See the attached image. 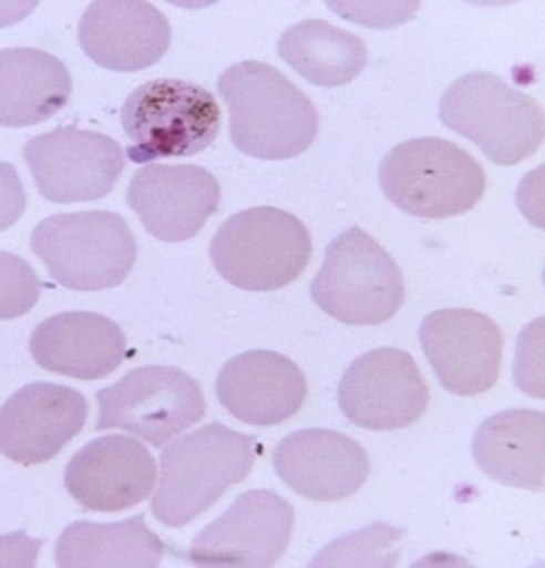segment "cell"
I'll use <instances>...</instances> for the list:
<instances>
[{
	"instance_id": "obj_1",
	"label": "cell",
	"mask_w": 545,
	"mask_h": 568,
	"mask_svg": "<svg viewBox=\"0 0 545 568\" xmlns=\"http://www.w3.org/2000/svg\"><path fill=\"white\" fill-rule=\"evenodd\" d=\"M218 93L230 112V139L244 155L291 160L318 134V112L305 91L264 62H241L220 73Z\"/></svg>"
},
{
	"instance_id": "obj_2",
	"label": "cell",
	"mask_w": 545,
	"mask_h": 568,
	"mask_svg": "<svg viewBox=\"0 0 545 568\" xmlns=\"http://www.w3.org/2000/svg\"><path fill=\"white\" fill-rule=\"evenodd\" d=\"M257 439L209 423L173 442L160 457L153 514L168 528H182L205 514L227 489L244 483L257 457Z\"/></svg>"
},
{
	"instance_id": "obj_3",
	"label": "cell",
	"mask_w": 545,
	"mask_h": 568,
	"mask_svg": "<svg viewBox=\"0 0 545 568\" xmlns=\"http://www.w3.org/2000/svg\"><path fill=\"white\" fill-rule=\"evenodd\" d=\"M439 116L500 166L532 158L545 132L541 103L486 71L454 80L443 93Z\"/></svg>"
},
{
	"instance_id": "obj_4",
	"label": "cell",
	"mask_w": 545,
	"mask_h": 568,
	"mask_svg": "<svg viewBox=\"0 0 545 568\" xmlns=\"http://www.w3.org/2000/svg\"><path fill=\"white\" fill-rule=\"evenodd\" d=\"M384 196L419 219H450L471 212L486 192L482 164L441 136L409 139L380 164Z\"/></svg>"
},
{
	"instance_id": "obj_5",
	"label": "cell",
	"mask_w": 545,
	"mask_h": 568,
	"mask_svg": "<svg viewBox=\"0 0 545 568\" xmlns=\"http://www.w3.org/2000/svg\"><path fill=\"white\" fill-rule=\"evenodd\" d=\"M209 257L223 280L246 292H276L302 275L311 260L305 223L278 207H253L227 219Z\"/></svg>"
},
{
	"instance_id": "obj_6",
	"label": "cell",
	"mask_w": 545,
	"mask_h": 568,
	"mask_svg": "<svg viewBox=\"0 0 545 568\" xmlns=\"http://www.w3.org/2000/svg\"><path fill=\"white\" fill-rule=\"evenodd\" d=\"M30 246L51 277L73 292L119 287L136 262L127 221L103 210L49 216L34 227Z\"/></svg>"
},
{
	"instance_id": "obj_7",
	"label": "cell",
	"mask_w": 545,
	"mask_h": 568,
	"mask_svg": "<svg viewBox=\"0 0 545 568\" xmlns=\"http://www.w3.org/2000/svg\"><path fill=\"white\" fill-rule=\"evenodd\" d=\"M121 125L130 139L127 158L136 164L194 158L216 141L220 110L205 87L162 78L130 93L121 108Z\"/></svg>"
},
{
	"instance_id": "obj_8",
	"label": "cell",
	"mask_w": 545,
	"mask_h": 568,
	"mask_svg": "<svg viewBox=\"0 0 545 568\" xmlns=\"http://www.w3.org/2000/svg\"><path fill=\"white\" fill-rule=\"evenodd\" d=\"M311 298L346 325H380L404 303V277L395 260L361 227L341 232L328 246Z\"/></svg>"
},
{
	"instance_id": "obj_9",
	"label": "cell",
	"mask_w": 545,
	"mask_h": 568,
	"mask_svg": "<svg viewBox=\"0 0 545 568\" xmlns=\"http://www.w3.org/2000/svg\"><path fill=\"white\" fill-rule=\"evenodd\" d=\"M96 430H125L164 448L189 430L205 412V394L192 375L175 366H142L96 394Z\"/></svg>"
},
{
	"instance_id": "obj_10",
	"label": "cell",
	"mask_w": 545,
	"mask_h": 568,
	"mask_svg": "<svg viewBox=\"0 0 545 568\" xmlns=\"http://www.w3.org/2000/svg\"><path fill=\"white\" fill-rule=\"evenodd\" d=\"M23 158L39 194L60 205L105 199L125 166V153L116 139L80 128H58L32 136Z\"/></svg>"
},
{
	"instance_id": "obj_11",
	"label": "cell",
	"mask_w": 545,
	"mask_h": 568,
	"mask_svg": "<svg viewBox=\"0 0 545 568\" xmlns=\"http://www.w3.org/2000/svg\"><path fill=\"white\" fill-rule=\"evenodd\" d=\"M337 398L343 416L357 428L400 430L425 414L430 389L407 351L378 348L346 368Z\"/></svg>"
},
{
	"instance_id": "obj_12",
	"label": "cell",
	"mask_w": 545,
	"mask_h": 568,
	"mask_svg": "<svg viewBox=\"0 0 545 568\" xmlns=\"http://www.w3.org/2000/svg\"><path fill=\"white\" fill-rule=\"evenodd\" d=\"M294 524V507L282 496L253 489L196 535L187 557L196 566L266 568L285 555Z\"/></svg>"
},
{
	"instance_id": "obj_13",
	"label": "cell",
	"mask_w": 545,
	"mask_h": 568,
	"mask_svg": "<svg viewBox=\"0 0 545 568\" xmlns=\"http://www.w3.org/2000/svg\"><path fill=\"white\" fill-rule=\"evenodd\" d=\"M421 346L439 383L454 396L489 392L503 366V329L473 310H439L421 325Z\"/></svg>"
},
{
	"instance_id": "obj_14",
	"label": "cell",
	"mask_w": 545,
	"mask_h": 568,
	"mask_svg": "<svg viewBox=\"0 0 545 568\" xmlns=\"http://www.w3.org/2000/svg\"><path fill=\"white\" fill-rule=\"evenodd\" d=\"M125 201L155 240L177 244L220 210V186L200 166L148 164L132 175Z\"/></svg>"
},
{
	"instance_id": "obj_15",
	"label": "cell",
	"mask_w": 545,
	"mask_h": 568,
	"mask_svg": "<svg viewBox=\"0 0 545 568\" xmlns=\"http://www.w3.org/2000/svg\"><path fill=\"white\" fill-rule=\"evenodd\" d=\"M86 398L62 385L32 383L0 407V455L34 466L51 462L84 428Z\"/></svg>"
},
{
	"instance_id": "obj_16",
	"label": "cell",
	"mask_w": 545,
	"mask_h": 568,
	"mask_svg": "<svg viewBox=\"0 0 545 568\" xmlns=\"http://www.w3.org/2000/svg\"><path fill=\"white\" fill-rule=\"evenodd\" d=\"M157 466L144 444L110 435L80 448L64 470V485L86 511H123L146 500Z\"/></svg>"
},
{
	"instance_id": "obj_17",
	"label": "cell",
	"mask_w": 545,
	"mask_h": 568,
	"mask_svg": "<svg viewBox=\"0 0 545 568\" xmlns=\"http://www.w3.org/2000/svg\"><path fill=\"white\" fill-rule=\"evenodd\" d=\"M272 466L280 480L309 500H343L357 494L371 473V462L354 439L323 428H309L287 435Z\"/></svg>"
},
{
	"instance_id": "obj_18",
	"label": "cell",
	"mask_w": 545,
	"mask_h": 568,
	"mask_svg": "<svg viewBox=\"0 0 545 568\" xmlns=\"http://www.w3.org/2000/svg\"><path fill=\"white\" fill-rule=\"evenodd\" d=\"M216 398L241 423L266 428L300 412L307 398V381L289 357L272 351H248L220 368Z\"/></svg>"
},
{
	"instance_id": "obj_19",
	"label": "cell",
	"mask_w": 545,
	"mask_h": 568,
	"mask_svg": "<svg viewBox=\"0 0 545 568\" xmlns=\"http://www.w3.org/2000/svg\"><path fill=\"white\" fill-rule=\"evenodd\" d=\"M84 55L103 69L132 73L157 64L171 45V26L151 3H91L78 28Z\"/></svg>"
},
{
	"instance_id": "obj_20",
	"label": "cell",
	"mask_w": 545,
	"mask_h": 568,
	"mask_svg": "<svg viewBox=\"0 0 545 568\" xmlns=\"http://www.w3.org/2000/svg\"><path fill=\"white\" fill-rule=\"evenodd\" d=\"M30 355L45 371L78 381H103L123 364L125 335L103 314L64 312L34 327Z\"/></svg>"
},
{
	"instance_id": "obj_21",
	"label": "cell",
	"mask_w": 545,
	"mask_h": 568,
	"mask_svg": "<svg viewBox=\"0 0 545 568\" xmlns=\"http://www.w3.org/2000/svg\"><path fill=\"white\" fill-rule=\"evenodd\" d=\"M473 457L500 485L541 491L545 478V416L510 409L486 418L473 437Z\"/></svg>"
},
{
	"instance_id": "obj_22",
	"label": "cell",
	"mask_w": 545,
	"mask_h": 568,
	"mask_svg": "<svg viewBox=\"0 0 545 568\" xmlns=\"http://www.w3.org/2000/svg\"><path fill=\"white\" fill-rule=\"evenodd\" d=\"M62 60L37 49L0 51V125L30 128L53 119L71 99Z\"/></svg>"
},
{
	"instance_id": "obj_23",
	"label": "cell",
	"mask_w": 545,
	"mask_h": 568,
	"mask_svg": "<svg viewBox=\"0 0 545 568\" xmlns=\"http://www.w3.org/2000/svg\"><path fill=\"white\" fill-rule=\"evenodd\" d=\"M164 552L166 544L140 514L119 524H71L58 539L55 564L60 568H155Z\"/></svg>"
},
{
	"instance_id": "obj_24",
	"label": "cell",
	"mask_w": 545,
	"mask_h": 568,
	"mask_svg": "<svg viewBox=\"0 0 545 568\" xmlns=\"http://www.w3.org/2000/svg\"><path fill=\"white\" fill-rule=\"evenodd\" d=\"M278 55L316 87H343L369 64V49L357 34L328 21H300L278 43Z\"/></svg>"
},
{
	"instance_id": "obj_25",
	"label": "cell",
	"mask_w": 545,
	"mask_h": 568,
	"mask_svg": "<svg viewBox=\"0 0 545 568\" xmlns=\"http://www.w3.org/2000/svg\"><path fill=\"white\" fill-rule=\"evenodd\" d=\"M402 528L376 524L337 539L335 544L323 548V552L311 564H395L398 541L402 539Z\"/></svg>"
},
{
	"instance_id": "obj_26",
	"label": "cell",
	"mask_w": 545,
	"mask_h": 568,
	"mask_svg": "<svg viewBox=\"0 0 545 568\" xmlns=\"http://www.w3.org/2000/svg\"><path fill=\"white\" fill-rule=\"evenodd\" d=\"M41 296V280L19 255L0 251V321L28 314Z\"/></svg>"
},
{
	"instance_id": "obj_27",
	"label": "cell",
	"mask_w": 545,
	"mask_h": 568,
	"mask_svg": "<svg viewBox=\"0 0 545 568\" xmlns=\"http://www.w3.org/2000/svg\"><path fill=\"white\" fill-rule=\"evenodd\" d=\"M343 19L369 26V28H393L412 19L419 6H330Z\"/></svg>"
},
{
	"instance_id": "obj_28",
	"label": "cell",
	"mask_w": 545,
	"mask_h": 568,
	"mask_svg": "<svg viewBox=\"0 0 545 568\" xmlns=\"http://www.w3.org/2000/svg\"><path fill=\"white\" fill-rule=\"evenodd\" d=\"M25 205V186L17 169L8 162H0V232H6L23 216Z\"/></svg>"
},
{
	"instance_id": "obj_29",
	"label": "cell",
	"mask_w": 545,
	"mask_h": 568,
	"mask_svg": "<svg viewBox=\"0 0 545 568\" xmlns=\"http://www.w3.org/2000/svg\"><path fill=\"white\" fill-rule=\"evenodd\" d=\"M43 541L23 532L0 537V566H32Z\"/></svg>"
}]
</instances>
